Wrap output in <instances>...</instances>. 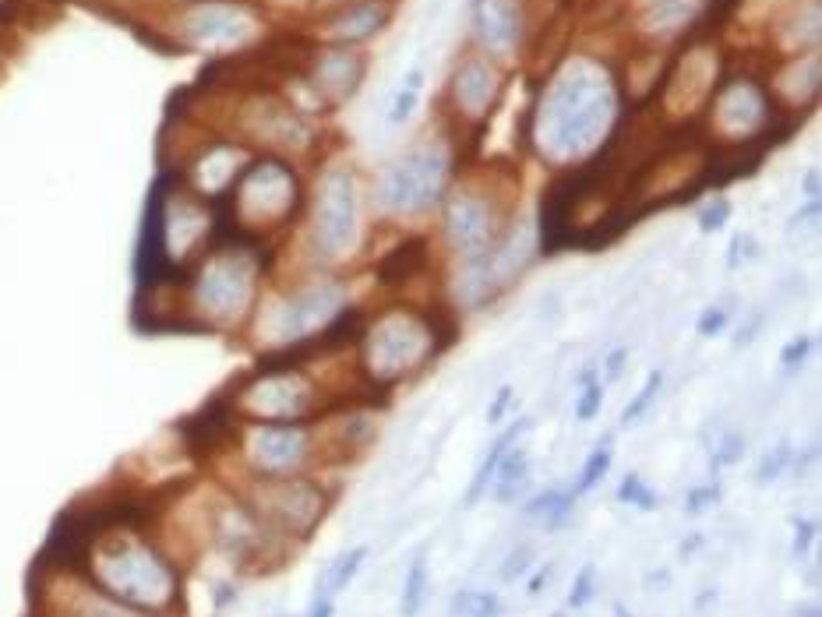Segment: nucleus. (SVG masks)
Masks as SVG:
<instances>
[{
  "label": "nucleus",
  "instance_id": "f257e3e1",
  "mask_svg": "<svg viewBox=\"0 0 822 617\" xmlns=\"http://www.w3.org/2000/svg\"><path fill=\"white\" fill-rule=\"evenodd\" d=\"M618 82L600 60L572 57L547 82L530 117V142L558 170L600 156L618 124Z\"/></svg>",
  "mask_w": 822,
  "mask_h": 617
},
{
  "label": "nucleus",
  "instance_id": "ddd939ff",
  "mask_svg": "<svg viewBox=\"0 0 822 617\" xmlns=\"http://www.w3.org/2000/svg\"><path fill=\"white\" fill-rule=\"evenodd\" d=\"M434 216H438V247L445 251L449 265H459V261L484 254L501 233L509 230L516 212L505 209L501 198H494L484 187L452 184Z\"/></svg>",
  "mask_w": 822,
  "mask_h": 617
},
{
  "label": "nucleus",
  "instance_id": "4c0bfd02",
  "mask_svg": "<svg viewBox=\"0 0 822 617\" xmlns=\"http://www.w3.org/2000/svg\"><path fill=\"white\" fill-rule=\"evenodd\" d=\"M720 505V484H699V487H688L685 494V512L688 515H706L710 508Z\"/></svg>",
  "mask_w": 822,
  "mask_h": 617
},
{
  "label": "nucleus",
  "instance_id": "6e6552de",
  "mask_svg": "<svg viewBox=\"0 0 822 617\" xmlns=\"http://www.w3.org/2000/svg\"><path fill=\"white\" fill-rule=\"evenodd\" d=\"M233 417L247 424H311L329 417V392L314 374V364L258 360L255 371L223 395Z\"/></svg>",
  "mask_w": 822,
  "mask_h": 617
},
{
  "label": "nucleus",
  "instance_id": "473e14b6",
  "mask_svg": "<svg viewBox=\"0 0 822 617\" xmlns=\"http://www.w3.org/2000/svg\"><path fill=\"white\" fill-rule=\"evenodd\" d=\"M731 216H734V205L727 198H710L699 209V216H695V226H699V233L703 237H713V233H720L727 223H731Z\"/></svg>",
  "mask_w": 822,
  "mask_h": 617
},
{
  "label": "nucleus",
  "instance_id": "7c9ffc66",
  "mask_svg": "<svg viewBox=\"0 0 822 617\" xmlns=\"http://www.w3.org/2000/svg\"><path fill=\"white\" fill-rule=\"evenodd\" d=\"M791 459H794V445H791V441H787V438L777 441L770 452H763V459H759V466H755V484H759V487L777 484L780 476L791 469Z\"/></svg>",
  "mask_w": 822,
  "mask_h": 617
},
{
  "label": "nucleus",
  "instance_id": "f8f14e48",
  "mask_svg": "<svg viewBox=\"0 0 822 617\" xmlns=\"http://www.w3.org/2000/svg\"><path fill=\"white\" fill-rule=\"evenodd\" d=\"M237 494L290 547L311 540L318 526L329 519L332 505H336V491L314 473L279 476V480H247Z\"/></svg>",
  "mask_w": 822,
  "mask_h": 617
},
{
  "label": "nucleus",
  "instance_id": "1a4fd4ad",
  "mask_svg": "<svg viewBox=\"0 0 822 617\" xmlns=\"http://www.w3.org/2000/svg\"><path fill=\"white\" fill-rule=\"evenodd\" d=\"M452 187V149L445 138H420L382 170L374 184V212L385 223H420L441 209Z\"/></svg>",
  "mask_w": 822,
  "mask_h": 617
},
{
  "label": "nucleus",
  "instance_id": "9b49d317",
  "mask_svg": "<svg viewBox=\"0 0 822 617\" xmlns=\"http://www.w3.org/2000/svg\"><path fill=\"white\" fill-rule=\"evenodd\" d=\"M244 480L304 476L325 462L322 424H247L240 420L230 441Z\"/></svg>",
  "mask_w": 822,
  "mask_h": 617
},
{
  "label": "nucleus",
  "instance_id": "f03ea898",
  "mask_svg": "<svg viewBox=\"0 0 822 617\" xmlns=\"http://www.w3.org/2000/svg\"><path fill=\"white\" fill-rule=\"evenodd\" d=\"M269 251L265 244H251L240 237H219L195 265L180 272L173 283L177 307L198 332H247L269 290Z\"/></svg>",
  "mask_w": 822,
  "mask_h": 617
},
{
  "label": "nucleus",
  "instance_id": "8fccbe9b",
  "mask_svg": "<svg viewBox=\"0 0 822 617\" xmlns=\"http://www.w3.org/2000/svg\"><path fill=\"white\" fill-rule=\"evenodd\" d=\"M336 614V600H325V596H314L311 607H307V617H332Z\"/></svg>",
  "mask_w": 822,
  "mask_h": 617
},
{
  "label": "nucleus",
  "instance_id": "a878e982",
  "mask_svg": "<svg viewBox=\"0 0 822 617\" xmlns=\"http://www.w3.org/2000/svg\"><path fill=\"white\" fill-rule=\"evenodd\" d=\"M611 462H614V434H604V438L593 445V452L586 455L583 469H579V476H576V484H572V494L583 498V494L597 491V487L604 484V476L611 473Z\"/></svg>",
  "mask_w": 822,
  "mask_h": 617
},
{
  "label": "nucleus",
  "instance_id": "f704fd0d",
  "mask_svg": "<svg viewBox=\"0 0 822 617\" xmlns=\"http://www.w3.org/2000/svg\"><path fill=\"white\" fill-rule=\"evenodd\" d=\"M745 434L741 431H724L717 438V448H713V469H727V466H738L741 459H745Z\"/></svg>",
  "mask_w": 822,
  "mask_h": 617
},
{
  "label": "nucleus",
  "instance_id": "c9c22d12",
  "mask_svg": "<svg viewBox=\"0 0 822 617\" xmlns=\"http://www.w3.org/2000/svg\"><path fill=\"white\" fill-rule=\"evenodd\" d=\"M731 318H734V311L727 304L703 307V311H699V321H695V335H699V339H717V335L731 325Z\"/></svg>",
  "mask_w": 822,
  "mask_h": 617
},
{
  "label": "nucleus",
  "instance_id": "de8ad7c7",
  "mask_svg": "<svg viewBox=\"0 0 822 617\" xmlns=\"http://www.w3.org/2000/svg\"><path fill=\"white\" fill-rule=\"evenodd\" d=\"M759 325H763V314H752V321L748 325L738 328V335H734V346H748V342H755V332H759Z\"/></svg>",
  "mask_w": 822,
  "mask_h": 617
},
{
  "label": "nucleus",
  "instance_id": "39448f33",
  "mask_svg": "<svg viewBox=\"0 0 822 617\" xmlns=\"http://www.w3.org/2000/svg\"><path fill=\"white\" fill-rule=\"evenodd\" d=\"M452 332L456 328H445L441 311L406 300L371 311L353 346V374L360 388L385 399L392 388L417 381L452 346Z\"/></svg>",
  "mask_w": 822,
  "mask_h": 617
},
{
  "label": "nucleus",
  "instance_id": "09e8293b",
  "mask_svg": "<svg viewBox=\"0 0 822 617\" xmlns=\"http://www.w3.org/2000/svg\"><path fill=\"white\" fill-rule=\"evenodd\" d=\"M801 194H805V201H819V198H822L819 170H808V173H805V180H801Z\"/></svg>",
  "mask_w": 822,
  "mask_h": 617
},
{
  "label": "nucleus",
  "instance_id": "0eeeda50",
  "mask_svg": "<svg viewBox=\"0 0 822 617\" xmlns=\"http://www.w3.org/2000/svg\"><path fill=\"white\" fill-rule=\"evenodd\" d=\"M307 191L304 180L297 177V166L279 156L251 159L230 194L219 201V219H223V237H240L251 244H265L286 233L300 216H304Z\"/></svg>",
  "mask_w": 822,
  "mask_h": 617
},
{
  "label": "nucleus",
  "instance_id": "58836bf2",
  "mask_svg": "<svg viewBox=\"0 0 822 617\" xmlns=\"http://www.w3.org/2000/svg\"><path fill=\"white\" fill-rule=\"evenodd\" d=\"M755 258H759V240H755L752 233H734L731 247H727V268L738 272L745 261H755Z\"/></svg>",
  "mask_w": 822,
  "mask_h": 617
},
{
  "label": "nucleus",
  "instance_id": "c85d7f7f",
  "mask_svg": "<svg viewBox=\"0 0 822 617\" xmlns=\"http://www.w3.org/2000/svg\"><path fill=\"white\" fill-rule=\"evenodd\" d=\"M452 617H501V596L487 589H459L449 603Z\"/></svg>",
  "mask_w": 822,
  "mask_h": 617
},
{
  "label": "nucleus",
  "instance_id": "393cba45",
  "mask_svg": "<svg viewBox=\"0 0 822 617\" xmlns=\"http://www.w3.org/2000/svg\"><path fill=\"white\" fill-rule=\"evenodd\" d=\"M367 561V547L360 543V547H350V551L336 554V558L329 561V565L322 568V575H318V582H314V596H325V600H336L339 593H343L346 586H350L353 579H357L360 565Z\"/></svg>",
  "mask_w": 822,
  "mask_h": 617
},
{
  "label": "nucleus",
  "instance_id": "9d476101",
  "mask_svg": "<svg viewBox=\"0 0 822 617\" xmlns=\"http://www.w3.org/2000/svg\"><path fill=\"white\" fill-rule=\"evenodd\" d=\"M537 258H540V247H537L533 223L512 219L509 230L501 233L484 254L452 265V276H449L452 307H456L459 314H477L494 307L537 265Z\"/></svg>",
  "mask_w": 822,
  "mask_h": 617
},
{
  "label": "nucleus",
  "instance_id": "4468645a",
  "mask_svg": "<svg viewBox=\"0 0 822 617\" xmlns=\"http://www.w3.org/2000/svg\"><path fill=\"white\" fill-rule=\"evenodd\" d=\"M205 533L212 547L240 572H269L290 554V543L279 540L237 491L212 501L205 512Z\"/></svg>",
  "mask_w": 822,
  "mask_h": 617
},
{
  "label": "nucleus",
  "instance_id": "a19ab883",
  "mask_svg": "<svg viewBox=\"0 0 822 617\" xmlns=\"http://www.w3.org/2000/svg\"><path fill=\"white\" fill-rule=\"evenodd\" d=\"M530 561H533V547H530V543L516 547V551L505 558V565H501V582H519L526 572H530Z\"/></svg>",
  "mask_w": 822,
  "mask_h": 617
},
{
  "label": "nucleus",
  "instance_id": "ea45409f",
  "mask_svg": "<svg viewBox=\"0 0 822 617\" xmlns=\"http://www.w3.org/2000/svg\"><path fill=\"white\" fill-rule=\"evenodd\" d=\"M417 106H420V92L417 89H399L396 92V99H392V106H389V124L392 127H399V124H406V120L417 113Z\"/></svg>",
  "mask_w": 822,
  "mask_h": 617
},
{
  "label": "nucleus",
  "instance_id": "4be33fe9",
  "mask_svg": "<svg viewBox=\"0 0 822 617\" xmlns=\"http://www.w3.org/2000/svg\"><path fill=\"white\" fill-rule=\"evenodd\" d=\"M530 473H533L530 452H526L523 445H512L509 452L501 455L487 494H491L498 505H516V501L526 494V487H530Z\"/></svg>",
  "mask_w": 822,
  "mask_h": 617
},
{
  "label": "nucleus",
  "instance_id": "423d86ee",
  "mask_svg": "<svg viewBox=\"0 0 822 617\" xmlns=\"http://www.w3.org/2000/svg\"><path fill=\"white\" fill-rule=\"evenodd\" d=\"M300 268L343 272L364 244V191L350 163H332L318 173L304 205Z\"/></svg>",
  "mask_w": 822,
  "mask_h": 617
},
{
  "label": "nucleus",
  "instance_id": "3c124183",
  "mask_svg": "<svg viewBox=\"0 0 822 617\" xmlns=\"http://www.w3.org/2000/svg\"><path fill=\"white\" fill-rule=\"evenodd\" d=\"M699 543H703V536H699V533H692V540H685V543H681V547H678V554H681V558H685V554L699 551Z\"/></svg>",
  "mask_w": 822,
  "mask_h": 617
},
{
  "label": "nucleus",
  "instance_id": "e433bc0d",
  "mask_svg": "<svg viewBox=\"0 0 822 617\" xmlns=\"http://www.w3.org/2000/svg\"><path fill=\"white\" fill-rule=\"evenodd\" d=\"M815 350V335H794V339L784 342V350H780V367H784V374H794L798 367H805V360L812 357Z\"/></svg>",
  "mask_w": 822,
  "mask_h": 617
},
{
  "label": "nucleus",
  "instance_id": "79ce46f5",
  "mask_svg": "<svg viewBox=\"0 0 822 617\" xmlns=\"http://www.w3.org/2000/svg\"><path fill=\"white\" fill-rule=\"evenodd\" d=\"M625 367H628V346H611V350L604 353V364H600L597 378L604 381V385H614V381L625 374Z\"/></svg>",
  "mask_w": 822,
  "mask_h": 617
},
{
  "label": "nucleus",
  "instance_id": "f3484780",
  "mask_svg": "<svg viewBox=\"0 0 822 617\" xmlns=\"http://www.w3.org/2000/svg\"><path fill=\"white\" fill-rule=\"evenodd\" d=\"M39 600H43V617H156L113 600L75 572H50Z\"/></svg>",
  "mask_w": 822,
  "mask_h": 617
},
{
  "label": "nucleus",
  "instance_id": "aec40b11",
  "mask_svg": "<svg viewBox=\"0 0 822 617\" xmlns=\"http://www.w3.org/2000/svg\"><path fill=\"white\" fill-rule=\"evenodd\" d=\"M501 92V71L498 60L487 53H470L459 60L456 75H452V99L463 120H484L494 110Z\"/></svg>",
  "mask_w": 822,
  "mask_h": 617
},
{
  "label": "nucleus",
  "instance_id": "864d4df0",
  "mask_svg": "<svg viewBox=\"0 0 822 617\" xmlns=\"http://www.w3.org/2000/svg\"><path fill=\"white\" fill-rule=\"evenodd\" d=\"M643 8H653V4H671V0H639Z\"/></svg>",
  "mask_w": 822,
  "mask_h": 617
},
{
  "label": "nucleus",
  "instance_id": "72a5a7b5",
  "mask_svg": "<svg viewBox=\"0 0 822 617\" xmlns=\"http://www.w3.org/2000/svg\"><path fill=\"white\" fill-rule=\"evenodd\" d=\"M597 596V565L593 561H586L583 568L576 572V579H572V586H568V600L565 607L568 610H583L586 603Z\"/></svg>",
  "mask_w": 822,
  "mask_h": 617
},
{
  "label": "nucleus",
  "instance_id": "bb28decb",
  "mask_svg": "<svg viewBox=\"0 0 822 617\" xmlns=\"http://www.w3.org/2000/svg\"><path fill=\"white\" fill-rule=\"evenodd\" d=\"M427 589H431V572H427V558L417 554L406 568V582H403V596H399V610L403 617H417L427 603Z\"/></svg>",
  "mask_w": 822,
  "mask_h": 617
},
{
  "label": "nucleus",
  "instance_id": "b1692460",
  "mask_svg": "<svg viewBox=\"0 0 822 617\" xmlns=\"http://www.w3.org/2000/svg\"><path fill=\"white\" fill-rule=\"evenodd\" d=\"M576 494L572 491H558V487H547V491L533 494L530 501L523 505V515L530 522H537L540 529H547V533H554V529H561L568 519H572V512H576Z\"/></svg>",
  "mask_w": 822,
  "mask_h": 617
},
{
  "label": "nucleus",
  "instance_id": "cd10ccee",
  "mask_svg": "<svg viewBox=\"0 0 822 617\" xmlns=\"http://www.w3.org/2000/svg\"><path fill=\"white\" fill-rule=\"evenodd\" d=\"M664 381H667L664 367H657V371L646 374L643 388H639V392L632 395V402H628V406L621 409V427H636V424H643V417L650 413L653 406H657L660 392H664Z\"/></svg>",
  "mask_w": 822,
  "mask_h": 617
},
{
  "label": "nucleus",
  "instance_id": "20e7f679",
  "mask_svg": "<svg viewBox=\"0 0 822 617\" xmlns=\"http://www.w3.org/2000/svg\"><path fill=\"white\" fill-rule=\"evenodd\" d=\"M353 304V283L343 272L300 268L293 283H276L265 290L247 332L255 335L262 360L283 364H314L322 360V332Z\"/></svg>",
  "mask_w": 822,
  "mask_h": 617
},
{
  "label": "nucleus",
  "instance_id": "7ed1b4c3",
  "mask_svg": "<svg viewBox=\"0 0 822 617\" xmlns=\"http://www.w3.org/2000/svg\"><path fill=\"white\" fill-rule=\"evenodd\" d=\"M82 522L85 551L75 575L128 607L170 617L180 603V572L170 554L152 536H145L142 526L99 522L92 512H85Z\"/></svg>",
  "mask_w": 822,
  "mask_h": 617
},
{
  "label": "nucleus",
  "instance_id": "dca6fc26",
  "mask_svg": "<svg viewBox=\"0 0 822 617\" xmlns=\"http://www.w3.org/2000/svg\"><path fill=\"white\" fill-rule=\"evenodd\" d=\"M177 39L198 50H233L258 32L255 15L233 0H198L187 4L177 18Z\"/></svg>",
  "mask_w": 822,
  "mask_h": 617
},
{
  "label": "nucleus",
  "instance_id": "a18cd8bd",
  "mask_svg": "<svg viewBox=\"0 0 822 617\" xmlns=\"http://www.w3.org/2000/svg\"><path fill=\"white\" fill-rule=\"evenodd\" d=\"M822 216V201H805L798 212L791 216V230H815Z\"/></svg>",
  "mask_w": 822,
  "mask_h": 617
},
{
  "label": "nucleus",
  "instance_id": "c03bdc74",
  "mask_svg": "<svg viewBox=\"0 0 822 617\" xmlns=\"http://www.w3.org/2000/svg\"><path fill=\"white\" fill-rule=\"evenodd\" d=\"M815 533H819L815 519H794V558H805L808 547L815 543Z\"/></svg>",
  "mask_w": 822,
  "mask_h": 617
},
{
  "label": "nucleus",
  "instance_id": "49530a36",
  "mask_svg": "<svg viewBox=\"0 0 822 617\" xmlns=\"http://www.w3.org/2000/svg\"><path fill=\"white\" fill-rule=\"evenodd\" d=\"M551 579H554V565H540L537 575L530 579V586H526V593L540 596V593H544V586H551Z\"/></svg>",
  "mask_w": 822,
  "mask_h": 617
},
{
  "label": "nucleus",
  "instance_id": "5701e85b",
  "mask_svg": "<svg viewBox=\"0 0 822 617\" xmlns=\"http://www.w3.org/2000/svg\"><path fill=\"white\" fill-rule=\"evenodd\" d=\"M530 431H533V420H530V417L516 420V424H509V427H505V431H498V438H494V445L487 448V455H484V459H480L477 473H473L470 487H466V494H463V508H473L480 498H484V494H487V487H491V476H494V469H498V462H501V455L509 452L512 445H519V441H523Z\"/></svg>",
  "mask_w": 822,
  "mask_h": 617
},
{
  "label": "nucleus",
  "instance_id": "412c9836",
  "mask_svg": "<svg viewBox=\"0 0 822 617\" xmlns=\"http://www.w3.org/2000/svg\"><path fill=\"white\" fill-rule=\"evenodd\" d=\"M392 8L389 0H350L343 8H336L325 22V36L336 46H360L374 39L389 25Z\"/></svg>",
  "mask_w": 822,
  "mask_h": 617
},
{
  "label": "nucleus",
  "instance_id": "2eb2a0df",
  "mask_svg": "<svg viewBox=\"0 0 822 617\" xmlns=\"http://www.w3.org/2000/svg\"><path fill=\"white\" fill-rule=\"evenodd\" d=\"M773 120V92L755 78H731L713 92V124L727 145H752Z\"/></svg>",
  "mask_w": 822,
  "mask_h": 617
},
{
  "label": "nucleus",
  "instance_id": "37998d69",
  "mask_svg": "<svg viewBox=\"0 0 822 617\" xmlns=\"http://www.w3.org/2000/svg\"><path fill=\"white\" fill-rule=\"evenodd\" d=\"M512 402H516V388H512V385H501L498 392H494L491 406H487V424H491V427H501V420L509 417Z\"/></svg>",
  "mask_w": 822,
  "mask_h": 617
},
{
  "label": "nucleus",
  "instance_id": "2f4dec72",
  "mask_svg": "<svg viewBox=\"0 0 822 617\" xmlns=\"http://www.w3.org/2000/svg\"><path fill=\"white\" fill-rule=\"evenodd\" d=\"M618 501L628 508H639V512H653L660 505V494L646 484L643 473H625L618 484Z\"/></svg>",
  "mask_w": 822,
  "mask_h": 617
},
{
  "label": "nucleus",
  "instance_id": "a211bd4d",
  "mask_svg": "<svg viewBox=\"0 0 822 617\" xmlns=\"http://www.w3.org/2000/svg\"><path fill=\"white\" fill-rule=\"evenodd\" d=\"M367 78V53L360 46H325L307 64V85L318 92L322 106L346 103L360 92Z\"/></svg>",
  "mask_w": 822,
  "mask_h": 617
},
{
  "label": "nucleus",
  "instance_id": "6ab92c4d",
  "mask_svg": "<svg viewBox=\"0 0 822 617\" xmlns=\"http://www.w3.org/2000/svg\"><path fill=\"white\" fill-rule=\"evenodd\" d=\"M523 4L519 0H473V36L480 53L509 60L523 46Z\"/></svg>",
  "mask_w": 822,
  "mask_h": 617
},
{
  "label": "nucleus",
  "instance_id": "c756f323",
  "mask_svg": "<svg viewBox=\"0 0 822 617\" xmlns=\"http://www.w3.org/2000/svg\"><path fill=\"white\" fill-rule=\"evenodd\" d=\"M604 381L597 378L593 371L579 374V395H576V420L579 424H593L604 409Z\"/></svg>",
  "mask_w": 822,
  "mask_h": 617
},
{
  "label": "nucleus",
  "instance_id": "603ef678",
  "mask_svg": "<svg viewBox=\"0 0 822 617\" xmlns=\"http://www.w3.org/2000/svg\"><path fill=\"white\" fill-rule=\"evenodd\" d=\"M614 617H636V614H628V607H621V603H614Z\"/></svg>",
  "mask_w": 822,
  "mask_h": 617
}]
</instances>
